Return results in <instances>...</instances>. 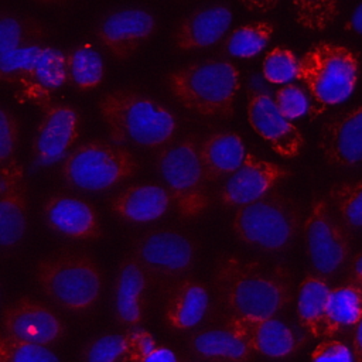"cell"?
Masks as SVG:
<instances>
[{
	"label": "cell",
	"mask_w": 362,
	"mask_h": 362,
	"mask_svg": "<svg viewBox=\"0 0 362 362\" xmlns=\"http://www.w3.org/2000/svg\"><path fill=\"white\" fill-rule=\"evenodd\" d=\"M165 83L184 109L205 117L229 119L240 89V74L230 61L209 59L170 71Z\"/></svg>",
	"instance_id": "obj_3"
},
{
	"label": "cell",
	"mask_w": 362,
	"mask_h": 362,
	"mask_svg": "<svg viewBox=\"0 0 362 362\" xmlns=\"http://www.w3.org/2000/svg\"><path fill=\"white\" fill-rule=\"evenodd\" d=\"M81 132V116L66 103H49L33 140V160L40 167H49L65 160L72 151Z\"/></svg>",
	"instance_id": "obj_11"
},
{
	"label": "cell",
	"mask_w": 362,
	"mask_h": 362,
	"mask_svg": "<svg viewBox=\"0 0 362 362\" xmlns=\"http://www.w3.org/2000/svg\"><path fill=\"white\" fill-rule=\"evenodd\" d=\"M150 281L140 263L130 253L119 264L115 281V317L126 327H136L146 311V291Z\"/></svg>",
	"instance_id": "obj_23"
},
{
	"label": "cell",
	"mask_w": 362,
	"mask_h": 362,
	"mask_svg": "<svg viewBox=\"0 0 362 362\" xmlns=\"http://www.w3.org/2000/svg\"><path fill=\"white\" fill-rule=\"evenodd\" d=\"M42 211L48 228L65 238L96 240L102 236V225L95 206L79 197L52 194L45 199Z\"/></svg>",
	"instance_id": "obj_17"
},
{
	"label": "cell",
	"mask_w": 362,
	"mask_h": 362,
	"mask_svg": "<svg viewBox=\"0 0 362 362\" xmlns=\"http://www.w3.org/2000/svg\"><path fill=\"white\" fill-rule=\"evenodd\" d=\"M27 219L28 188L18 163L0 171V246L16 245L25 233Z\"/></svg>",
	"instance_id": "obj_20"
},
{
	"label": "cell",
	"mask_w": 362,
	"mask_h": 362,
	"mask_svg": "<svg viewBox=\"0 0 362 362\" xmlns=\"http://www.w3.org/2000/svg\"><path fill=\"white\" fill-rule=\"evenodd\" d=\"M351 351H352L355 362H362V320L354 328Z\"/></svg>",
	"instance_id": "obj_46"
},
{
	"label": "cell",
	"mask_w": 362,
	"mask_h": 362,
	"mask_svg": "<svg viewBox=\"0 0 362 362\" xmlns=\"http://www.w3.org/2000/svg\"><path fill=\"white\" fill-rule=\"evenodd\" d=\"M346 283L362 286V252L355 255L348 264Z\"/></svg>",
	"instance_id": "obj_43"
},
{
	"label": "cell",
	"mask_w": 362,
	"mask_h": 362,
	"mask_svg": "<svg viewBox=\"0 0 362 362\" xmlns=\"http://www.w3.org/2000/svg\"><path fill=\"white\" fill-rule=\"evenodd\" d=\"M34 276L49 300L76 314L92 310L103 288L99 263L83 250L62 249L41 257L35 264Z\"/></svg>",
	"instance_id": "obj_4"
},
{
	"label": "cell",
	"mask_w": 362,
	"mask_h": 362,
	"mask_svg": "<svg viewBox=\"0 0 362 362\" xmlns=\"http://www.w3.org/2000/svg\"><path fill=\"white\" fill-rule=\"evenodd\" d=\"M240 338L255 354L283 359L294 355L304 344V335L293 325L274 317L230 315L223 325Z\"/></svg>",
	"instance_id": "obj_13"
},
{
	"label": "cell",
	"mask_w": 362,
	"mask_h": 362,
	"mask_svg": "<svg viewBox=\"0 0 362 362\" xmlns=\"http://www.w3.org/2000/svg\"><path fill=\"white\" fill-rule=\"evenodd\" d=\"M48 30L35 18L17 14H0V55L27 45L41 44Z\"/></svg>",
	"instance_id": "obj_30"
},
{
	"label": "cell",
	"mask_w": 362,
	"mask_h": 362,
	"mask_svg": "<svg viewBox=\"0 0 362 362\" xmlns=\"http://www.w3.org/2000/svg\"><path fill=\"white\" fill-rule=\"evenodd\" d=\"M232 11L223 4H214L195 10L187 16L173 34L178 51H195L215 45L228 33Z\"/></svg>",
	"instance_id": "obj_21"
},
{
	"label": "cell",
	"mask_w": 362,
	"mask_h": 362,
	"mask_svg": "<svg viewBox=\"0 0 362 362\" xmlns=\"http://www.w3.org/2000/svg\"><path fill=\"white\" fill-rule=\"evenodd\" d=\"M214 284L223 307L238 317H274L294 298L293 279L284 264L230 253L218 257Z\"/></svg>",
	"instance_id": "obj_1"
},
{
	"label": "cell",
	"mask_w": 362,
	"mask_h": 362,
	"mask_svg": "<svg viewBox=\"0 0 362 362\" xmlns=\"http://www.w3.org/2000/svg\"><path fill=\"white\" fill-rule=\"evenodd\" d=\"M173 205L167 188L158 184H133L116 194L110 201V211L132 223H148L164 216Z\"/></svg>",
	"instance_id": "obj_22"
},
{
	"label": "cell",
	"mask_w": 362,
	"mask_h": 362,
	"mask_svg": "<svg viewBox=\"0 0 362 362\" xmlns=\"http://www.w3.org/2000/svg\"><path fill=\"white\" fill-rule=\"evenodd\" d=\"M247 122L252 129L283 158H296L305 141L300 129L286 119L276 107L274 99L263 92L249 96L246 105Z\"/></svg>",
	"instance_id": "obj_15"
},
{
	"label": "cell",
	"mask_w": 362,
	"mask_h": 362,
	"mask_svg": "<svg viewBox=\"0 0 362 362\" xmlns=\"http://www.w3.org/2000/svg\"><path fill=\"white\" fill-rule=\"evenodd\" d=\"M274 103L279 112L291 122L304 116L310 107L308 96L305 92L293 83L284 85L276 92Z\"/></svg>",
	"instance_id": "obj_39"
},
{
	"label": "cell",
	"mask_w": 362,
	"mask_h": 362,
	"mask_svg": "<svg viewBox=\"0 0 362 362\" xmlns=\"http://www.w3.org/2000/svg\"><path fill=\"white\" fill-rule=\"evenodd\" d=\"M156 163L181 218H195L208 209L211 198L205 189L206 180L195 136H187L158 148Z\"/></svg>",
	"instance_id": "obj_8"
},
{
	"label": "cell",
	"mask_w": 362,
	"mask_h": 362,
	"mask_svg": "<svg viewBox=\"0 0 362 362\" xmlns=\"http://www.w3.org/2000/svg\"><path fill=\"white\" fill-rule=\"evenodd\" d=\"M42 45H27L0 55V83L18 85L30 72Z\"/></svg>",
	"instance_id": "obj_34"
},
{
	"label": "cell",
	"mask_w": 362,
	"mask_h": 362,
	"mask_svg": "<svg viewBox=\"0 0 362 362\" xmlns=\"http://www.w3.org/2000/svg\"><path fill=\"white\" fill-rule=\"evenodd\" d=\"M188 342L195 355L212 362H247L256 355L225 327L197 332Z\"/></svg>",
	"instance_id": "obj_27"
},
{
	"label": "cell",
	"mask_w": 362,
	"mask_h": 362,
	"mask_svg": "<svg viewBox=\"0 0 362 362\" xmlns=\"http://www.w3.org/2000/svg\"><path fill=\"white\" fill-rule=\"evenodd\" d=\"M66 82V54L52 45H42L30 72L17 85L16 99L44 109L52 103V95Z\"/></svg>",
	"instance_id": "obj_19"
},
{
	"label": "cell",
	"mask_w": 362,
	"mask_h": 362,
	"mask_svg": "<svg viewBox=\"0 0 362 362\" xmlns=\"http://www.w3.org/2000/svg\"><path fill=\"white\" fill-rule=\"evenodd\" d=\"M300 222L297 204L286 194L272 189L256 201L239 206L232 228L245 245L264 252H280L293 243Z\"/></svg>",
	"instance_id": "obj_6"
},
{
	"label": "cell",
	"mask_w": 362,
	"mask_h": 362,
	"mask_svg": "<svg viewBox=\"0 0 362 362\" xmlns=\"http://www.w3.org/2000/svg\"><path fill=\"white\" fill-rule=\"evenodd\" d=\"M304 239L311 264L324 277L338 272L351 257L349 235L331 214L327 198L313 199L304 221Z\"/></svg>",
	"instance_id": "obj_10"
},
{
	"label": "cell",
	"mask_w": 362,
	"mask_h": 362,
	"mask_svg": "<svg viewBox=\"0 0 362 362\" xmlns=\"http://www.w3.org/2000/svg\"><path fill=\"white\" fill-rule=\"evenodd\" d=\"M137 362H180L173 349L164 345H156L150 352L141 356Z\"/></svg>",
	"instance_id": "obj_42"
},
{
	"label": "cell",
	"mask_w": 362,
	"mask_h": 362,
	"mask_svg": "<svg viewBox=\"0 0 362 362\" xmlns=\"http://www.w3.org/2000/svg\"><path fill=\"white\" fill-rule=\"evenodd\" d=\"M157 23L151 13L143 8H122L105 16L95 35L105 51L117 61L132 58L156 33Z\"/></svg>",
	"instance_id": "obj_14"
},
{
	"label": "cell",
	"mask_w": 362,
	"mask_h": 362,
	"mask_svg": "<svg viewBox=\"0 0 362 362\" xmlns=\"http://www.w3.org/2000/svg\"><path fill=\"white\" fill-rule=\"evenodd\" d=\"M274 27L269 21H252L235 28L223 41V51L236 58H253L269 44Z\"/></svg>",
	"instance_id": "obj_31"
},
{
	"label": "cell",
	"mask_w": 362,
	"mask_h": 362,
	"mask_svg": "<svg viewBox=\"0 0 362 362\" xmlns=\"http://www.w3.org/2000/svg\"><path fill=\"white\" fill-rule=\"evenodd\" d=\"M311 362H355L352 351L342 341L327 338L311 352Z\"/></svg>",
	"instance_id": "obj_40"
},
{
	"label": "cell",
	"mask_w": 362,
	"mask_h": 362,
	"mask_svg": "<svg viewBox=\"0 0 362 362\" xmlns=\"http://www.w3.org/2000/svg\"><path fill=\"white\" fill-rule=\"evenodd\" d=\"M1 329L10 338L49 346L65 334L62 320L47 304L23 296L6 305L0 315Z\"/></svg>",
	"instance_id": "obj_12"
},
{
	"label": "cell",
	"mask_w": 362,
	"mask_h": 362,
	"mask_svg": "<svg viewBox=\"0 0 362 362\" xmlns=\"http://www.w3.org/2000/svg\"><path fill=\"white\" fill-rule=\"evenodd\" d=\"M37 1H41V3H61V1H65V0H37Z\"/></svg>",
	"instance_id": "obj_47"
},
{
	"label": "cell",
	"mask_w": 362,
	"mask_h": 362,
	"mask_svg": "<svg viewBox=\"0 0 362 362\" xmlns=\"http://www.w3.org/2000/svg\"><path fill=\"white\" fill-rule=\"evenodd\" d=\"M140 168L136 156L122 144L89 140L72 148L61 165L62 178L82 191H107L130 180Z\"/></svg>",
	"instance_id": "obj_7"
},
{
	"label": "cell",
	"mask_w": 362,
	"mask_h": 362,
	"mask_svg": "<svg viewBox=\"0 0 362 362\" xmlns=\"http://www.w3.org/2000/svg\"><path fill=\"white\" fill-rule=\"evenodd\" d=\"M318 147L325 161L334 167L362 163V106L328 119L321 129Z\"/></svg>",
	"instance_id": "obj_18"
},
{
	"label": "cell",
	"mask_w": 362,
	"mask_h": 362,
	"mask_svg": "<svg viewBox=\"0 0 362 362\" xmlns=\"http://www.w3.org/2000/svg\"><path fill=\"white\" fill-rule=\"evenodd\" d=\"M188 362H191V361H188Z\"/></svg>",
	"instance_id": "obj_48"
},
{
	"label": "cell",
	"mask_w": 362,
	"mask_h": 362,
	"mask_svg": "<svg viewBox=\"0 0 362 362\" xmlns=\"http://www.w3.org/2000/svg\"><path fill=\"white\" fill-rule=\"evenodd\" d=\"M290 175L288 168L246 153L240 167L233 171L219 191V201L239 208L256 201Z\"/></svg>",
	"instance_id": "obj_16"
},
{
	"label": "cell",
	"mask_w": 362,
	"mask_h": 362,
	"mask_svg": "<svg viewBox=\"0 0 362 362\" xmlns=\"http://www.w3.org/2000/svg\"><path fill=\"white\" fill-rule=\"evenodd\" d=\"M247 10L256 13H267L273 10L280 0H239Z\"/></svg>",
	"instance_id": "obj_44"
},
{
	"label": "cell",
	"mask_w": 362,
	"mask_h": 362,
	"mask_svg": "<svg viewBox=\"0 0 362 362\" xmlns=\"http://www.w3.org/2000/svg\"><path fill=\"white\" fill-rule=\"evenodd\" d=\"M68 81L79 92H90L105 78V64L99 51L90 44H79L66 54Z\"/></svg>",
	"instance_id": "obj_29"
},
{
	"label": "cell",
	"mask_w": 362,
	"mask_h": 362,
	"mask_svg": "<svg viewBox=\"0 0 362 362\" xmlns=\"http://www.w3.org/2000/svg\"><path fill=\"white\" fill-rule=\"evenodd\" d=\"M296 79L307 88L314 103L324 107L339 105L358 83V54L342 44L315 42L298 59Z\"/></svg>",
	"instance_id": "obj_5"
},
{
	"label": "cell",
	"mask_w": 362,
	"mask_h": 362,
	"mask_svg": "<svg viewBox=\"0 0 362 362\" xmlns=\"http://www.w3.org/2000/svg\"><path fill=\"white\" fill-rule=\"evenodd\" d=\"M132 255L143 267L150 284L174 286L194 266L195 242L175 229H154L134 242Z\"/></svg>",
	"instance_id": "obj_9"
},
{
	"label": "cell",
	"mask_w": 362,
	"mask_h": 362,
	"mask_svg": "<svg viewBox=\"0 0 362 362\" xmlns=\"http://www.w3.org/2000/svg\"><path fill=\"white\" fill-rule=\"evenodd\" d=\"M20 141V120L14 113L0 105V171L17 165Z\"/></svg>",
	"instance_id": "obj_38"
},
{
	"label": "cell",
	"mask_w": 362,
	"mask_h": 362,
	"mask_svg": "<svg viewBox=\"0 0 362 362\" xmlns=\"http://www.w3.org/2000/svg\"><path fill=\"white\" fill-rule=\"evenodd\" d=\"M124 335H126L124 362H137L141 356H144L157 345L151 334L144 329L130 331Z\"/></svg>",
	"instance_id": "obj_41"
},
{
	"label": "cell",
	"mask_w": 362,
	"mask_h": 362,
	"mask_svg": "<svg viewBox=\"0 0 362 362\" xmlns=\"http://www.w3.org/2000/svg\"><path fill=\"white\" fill-rule=\"evenodd\" d=\"M296 21L308 31H324L339 16V0H291Z\"/></svg>",
	"instance_id": "obj_32"
},
{
	"label": "cell",
	"mask_w": 362,
	"mask_h": 362,
	"mask_svg": "<svg viewBox=\"0 0 362 362\" xmlns=\"http://www.w3.org/2000/svg\"><path fill=\"white\" fill-rule=\"evenodd\" d=\"M245 157V144L233 132H215L199 143V160L206 181L230 175L240 167Z\"/></svg>",
	"instance_id": "obj_25"
},
{
	"label": "cell",
	"mask_w": 362,
	"mask_h": 362,
	"mask_svg": "<svg viewBox=\"0 0 362 362\" xmlns=\"http://www.w3.org/2000/svg\"><path fill=\"white\" fill-rule=\"evenodd\" d=\"M126 335L106 334L92 339L82 349V362H124Z\"/></svg>",
	"instance_id": "obj_37"
},
{
	"label": "cell",
	"mask_w": 362,
	"mask_h": 362,
	"mask_svg": "<svg viewBox=\"0 0 362 362\" xmlns=\"http://www.w3.org/2000/svg\"><path fill=\"white\" fill-rule=\"evenodd\" d=\"M209 308V293L205 284L194 279H181L168 291L164 305L167 325L187 331L202 321Z\"/></svg>",
	"instance_id": "obj_24"
},
{
	"label": "cell",
	"mask_w": 362,
	"mask_h": 362,
	"mask_svg": "<svg viewBox=\"0 0 362 362\" xmlns=\"http://www.w3.org/2000/svg\"><path fill=\"white\" fill-rule=\"evenodd\" d=\"M362 320V286L346 283L331 288L324 318L322 338H332Z\"/></svg>",
	"instance_id": "obj_28"
},
{
	"label": "cell",
	"mask_w": 362,
	"mask_h": 362,
	"mask_svg": "<svg viewBox=\"0 0 362 362\" xmlns=\"http://www.w3.org/2000/svg\"><path fill=\"white\" fill-rule=\"evenodd\" d=\"M328 201L346 225L352 228L362 226V181L332 185Z\"/></svg>",
	"instance_id": "obj_33"
},
{
	"label": "cell",
	"mask_w": 362,
	"mask_h": 362,
	"mask_svg": "<svg viewBox=\"0 0 362 362\" xmlns=\"http://www.w3.org/2000/svg\"><path fill=\"white\" fill-rule=\"evenodd\" d=\"M331 287L324 276L307 274L297 290V317L313 338H322L324 318Z\"/></svg>",
	"instance_id": "obj_26"
},
{
	"label": "cell",
	"mask_w": 362,
	"mask_h": 362,
	"mask_svg": "<svg viewBox=\"0 0 362 362\" xmlns=\"http://www.w3.org/2000/svg\"><path fill=\"white\" fill-rule=\"evenodd\" d=\"M96 107L109 140L116 144L161 148L173 141L178 129L171 109L134 89L110 90L99 98Z\"/></svg>",
	"instance_id": "obj_2"
},
{
	"label": "cell",
	"mask_w": 362,
	"mask_h": 362,
	"mask_svg": "<svg viewBox=\"0 0 362 362\" xmlns=\"http://www.w3.org/2000/svg\"><path fill=\"white\" fill-rule=\"evenodd\" d=\"M297 55L286 47L272 48L263 58L262 69L267 82L274 85H283L297 76L298 69Z\"/></svg>",
	"instance_id": "obj_36"
},
{
	"label": "cell",
	"mask_w": 362,
	"mask_h": 362,
	"mask_svg": "<svg viewBox=\"0 0 362 362\" xmlns=\"http://www.w3.org/2000/svg\"><path fill=\"white\" fill-rule=\"evenodd\" d=\"M0 362H61L48 346L23 342L0 334Z\"/></svg>",
	"instance_id": "obj_35"
},
{
	"label": "cell",
	"mask_w": 362,
	"mask_h": 362,
	"mask_svg": "<svg viewBox=\"0 0 362 362\" xmlns=\"http://www.w3.org/2000/svg\"><path fill=\"white\" fill-rule=\"evenodd\" d=\"M345 30L352 31L358 35H362V0L354 8L352 16L349 17V20L345 24Z\"/></svg>",
	"instance_id": "obj_45"
}]
</instances>
